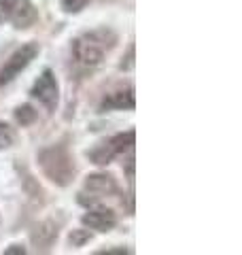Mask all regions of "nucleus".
I'll return each instance as SVG.
<instances>
[{
    "label": "nucleus",
    "instance_id": "obj_1",
    "mask_svg": "<svg viewBox=\"0 0 242 255\" xmlns=\"http://www.w3.org/2000/svg\"><path fill=\"white\" fill-rule=\"evenodd\" d=\"M115 43H117V36L111 30L107 28L94 30V32H87V34L79 36L72 43V55H75L77 64H81L85 68H92V66H98L104 60V55L115 47Z\"/></svg>",
    "mask_w": 242,
    "mask_h": 255
},
{
    "label": "nucleus",
    "instance_id": "obj_2",
    "mask_svg": "<svg viewBox=\"0 0 242 255\" xmlns=\"http://www.w3.org/2000/svg\"><path fill=\"white\" fill-rule=\"evenodd\" d=\"M38 162L43 172L58 185H68L72 177H75V162H72L70 151L64 145H55L40 151Z\"/></svg>",
    "mask_w": 242,
    "mask_h": 255
},
{
    "label": "nucleus",
    "instance_id": "obj_3",
    "mask_svg": "<svg viewBox=\"0 0 242 255\" xmlns=\"http://www.w3.org/2000/svg\"><path fill=\"white\" fill-rule=\"evenodd\" d=\"M134 136H136L134 130H130V132H125V134H117V136L109 138L107 142H102L98 149H94L92 153H90L92 162H94V164H100V166L111 164L115 157L123 155L125 151H130V149H132V145H134Z\"/></svg>",
    "mask_w": 242,
    "mask_h": 255
},
{
    "label": "nucleus",
    "instance_id": "obj_4",
    "mask_svg": "<svg viewBox=\"0 0 242 255\" xmlns=\"http://www.w3.org/2000/svg\"><path fill=\"white\" fill-rule=\"evenodd\" d=\"M38 53V47L34 43H28V45H21L17 51H15L9 60L4 62V66L0 68V85L13 81L28 64L34 60V55Z\"/></svg>",
    "mask_w": 242,
    "mask_h": 255
},
{
    "label": "nucleus",
    "instance_id": "obj_5",
    "mask_svg": "<svg viewBox=\"0 0 242 255\" xmlns=\"http://www.w3.org/2000/svg\"><path fill=\"white\" fill-rule=\"evenodd\" d=\"M32 96L43 102L47 111H55V107H58V83H55V77L51 70H45L38 77V81L32 87Z\"/></svg>",
    "mask_w": 242,
    "mask_h": 255
},
{
    "label": "nucleus",
    "instance_id": "obj_6",
    "mask_svg": "<svg viewBox=\"0 0 242 255\" xmlns=\"http://www.w3.org/2000/svg\"><path fill=\"white\" fill-rule=\"evenodd\" d=\"M85 191H90L94 196L90 204H96L98 198H104V196H117L119 194V187L113 177L109 174H92V177H87L85 181Z\"/></svg>",
    "mask_w": 242,
    "mask_h": 255
},
{
    "label": "nucleus",
    "instance_id": "obj_7",
    "mask_svg": "<svg viewBox=\"0 0 242 255\" xmlns=\"http://www.w3.org/2000/svg\"><path fill=\"white\" fill-rule=\"evenodd\" d=\"M9 2V21L17 28H28L36 21V11L30 0H6Z\"/></svg>",
    "mask_w": 242,
    "mask_h": 255
},
{
    "label": "nucleus",
    "instance_id": "obj_8",
    "mask_svg": "<svg viewBox=\"0 0 242 255\" xmlns=\"http://www.w3.org/2000/svg\"><path fill=\"white\" fill-rule=\"evenodd\" d=\"M83 223L90 226L92 230H98V232H109V230L115 228L117 217H115V213L109 211V209H96V211H90L85 215Z\"/></svg>",
    "mask_w": 242,
    "mask_h": 255
},
{
    "label": "nucleus",
    "instance_id": "obj_9",
    "mask_svg": "<svg viewBox=\"0 0 242 255\" xmlns=\"http://www.w3.org/2000/svg\"><path fill=\"white\" fill-rule=\"evenodd\" d=\"M134 105H136V100H134V90L132 87L113 92L102 100V109H134Z\"/></svg>",
    "mask_w": 242,
    "mask_h": 255
},
{
    "label": "nucleus",
    "instance_id": "obj_10",
    "mask_svg": "<svg viewBox=\"0 0 242 255\" xmlns=\"http://www.w3.org/2000/svg\"><path fill=\"white\" fill-rule=\"evenodd\" d=\"M55 236H58V230H55L53 223H45V226H40V230L32 238H34V243L40 247H49Z\"/></svg>",
    "mask_w": 242,
    "mask_h": 255
},
{
    "label": "nucleus",
    "instance_id": "obj_11",
    "mask_svg": "<svg viewBox=\"0 0 242 255\" xmlns=\"http://www.w3.org/2000/svg\"><path fill=\"white\" fill-rule=\"evenodd\" d=\"M17 122L21 124V126H28V124H32L36 119V111L32 109V107H21V109H17Z\"/></svg>",
    "mask_w": 242,
    "mask_h": 255
},
{
    "label": "nucleus",
    "instance_id": "obj_12",
    "mask_svg": "<svg viewBox=\"0 0 242 255\" xmlns=\"http://www.w3.org/2000/svg\"><path fill=\"white\" fill-rule=\"evenodd\" d=\"M13 138H15V134H13V130L6 124H0V149H4V147H9L11 142H13Z\"/></svg>",
    "mask_w": 242,
    "mask_h": 255
},
{
    "label": "nucleus",
    "instance_id": "obj_13",
    "mask_svg": "<svg viewBox=\"0 0 242 255\" xmlns=\"http://www.w3.org/2000/svg\"><path fill=\"white\" fill-rule=\"evenodd\" d=\"M87 2H92V0H62V6H64L66 11L77 13V11L83 9V6H85Z\"/></svg>",
    "mask_w": 242,
    "mask_h": 255
},
{
    "label": "nucleus",
    "instance_id": "obj_14",
    "mask_svg": "<svg viewBox=\"0 0 242 255\" xmlns=\"http://www.w3.org/2000/svg\"><path fill=\"white\" fill-rule=\"evenodd\" d=\"M85 241H90V234L87 232H75V234H70V243L79 247L81 243H85Z\"/></svg>",
    "mask_w": 242,
    "mask_h": 255
},
{
    "label": "nucleus",
    "instance_id": "obj_15",
    "mask_svg": "<svg viewBox=\"0 0 242 255\" xmlns=\"http://www.w3.org/2000/svg\"><path fill=\"white\" fill-rule=\"evenodd\" d=\"M9 21V2L6 0H0V23Z\"/></svg>",
    "mask_w": 242,
    "mask_h": 255
},
{
    "label": "nucleus",
    "instance_id": "obj_16",
    "mask_svg": "<svg viewBox=\"0 0 242 255\" xmlns=\"http://www.w3.org/2000/svg\"><path fill=\"white\" fill-rule=\"evenodd\" d=\"M6 253H23V249H21V247H17V245H15L13 249H6Z\"/></svg>",
    "mask_w": 242,
    "mask_h": 255
}]
</instances>
